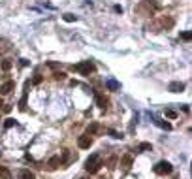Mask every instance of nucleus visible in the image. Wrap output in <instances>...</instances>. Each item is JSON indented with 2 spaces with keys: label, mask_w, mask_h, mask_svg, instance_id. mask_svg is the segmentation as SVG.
<instances>
[{
  "label": "nucleus",
  "mask_w": 192,
  "mask_h": 179,
  "mask_svg": "<svg viewBox=\"0 0 192 179\" xmlns=\"http://www.w3.org/2000/svg\"><path fill=\"white\" fill-rule=\"evenodd\" d=\"M13 87H15V83L13 81H6V83H2V85H0V94H8V93H11V91H13Z\"/></svg>",
  "instance_id": "5"
},
{
  "label": "nucleus",
  "mask_w": 192,
  "mask_h": 179,
  "mask_svg": "<svg viewBox=\"0 0 192 179\" xmlns=\"http://www.w3.org/2000/svg\"><path fill=\"white\" fill-rule=\"evenodd\" d=\"M2 70H4V72L11 70V60H2Z\"/></svg>",
  "instance_id": "20"
},
{
  "label": "nucleus",
  "mask_w": 192,
  "mask_h": 179,
  "mask_svg": "<svg viewBox=\"0 0 192 179\" xmlns=\"http://www.w3.org/2000/svg\"><path fill=\"white\" fill-rule=\"evenodd\" d=\"M19 177H21V179H36V175H34L30 170H21Z\"/></svg>",
  "instance_id": "11"
},
{
  "label": "nucleus",
  "mask_w": 192,
  "mask_h": 179,
  "mask_svg": "<svg viewBox=\"0 0 192 179\" xmlns=\"http://www.w3.org/2000/svg\"><path fill=\"white\" fill-rule=\"evenodd\" d=\"M77 145H79L81 149H89L90 145H92V138H90L89 134H85V136H81V138L77 140Z\"/></svg>",
  "instance_id": "4"
},
{
  "label": "nucleus",
  "mask_w": 192,
  "mask_h": 179,
  "mask_svg": "<svg viewBox=\"0 0 192 179\" xmlns=\"http://www.w3.org/2000/svg\"><path fill=\"white\" fill-rule=\"evenodd\" d=\"M0 179H11L9 170H8V168H4V166H0Z\"/></svg>",
  "instance_id": "12"
},
{
  "label": "nucleus",
  "mask_w": 192,
  "mask_h": 179,
  "mask_svg": "<svg viewBox=\"0 0 192 179\" xmlns=\"http://www.w3.org/2000/svg\"><path fill=\"white\" fill-rule=\"evenodd\" d=\"M62 162H60V156H51L49 159V162H47V166H49V170H56Z\"/></svg>",
  "instance_id": "8"
},
{
  "label": "nucleus",
  "mask_w": 192,
  "mask_h": 179,
  "mask_svg": "<svg viewBox=\"0 0 192 179\" xmlns=\"http://www.w3.org/2000/svg\"><path fill=\"white\" fill-rule=\"evenodd\" d=\"M151 149H153V145H151V143H147V141H145V143H139V145H138V151H139V153L151 151Z\"/></svg>",
  "instance_id": "14"
},
{
  "label": "nucleus",
  "mask_w": 192,
  "mask_h": 179,
  "mask_svg": "<svg viewBox=\"0 0 192 179\" xmlns=\"http://www.w3.org/2000/svg\"><path fill=\"white\" fill-rule=\"evenodd\" d=\"M32 83H34V85H38V83H42V75H36V77H34V79H32Z\"/></svg>",
  "instance_id": "23"
},
{
  "label": "nucleus",
  "mask_w": 192,
  "mask_h": 179,
  "mask_svg": "<svg viewBox=\"0 0 192 179\" xmlns=\"http://www.w3.org/2000/svg\"><path fill=\"white\" fill-rule=\"evenodd\" d=\"M53 75H55V79H64V77H66V74H64V72H55Z\"/></svg>",
  "instance_id": "21"
},
{
  "label": "nucleus",
  "mask_w": 192,
  "mask_h": 179,
  "mask_svg": "<svg viewBox=\"0 0 192 179\" xmlns=\"http://www.w3.org/2000/svg\"><path fill=\"white\" fill-rule=\"evenodd\" d=\"M74 70L79 72L81 75H90V72H94V64H92V60H83V62L75 64Z\"/></svg>",
  "instance_id": "2"
},
{
  "label": "nucleus",
  "mask_w": 192,
  "mask_h": 179,
  "mask_svg": "<svg viewBox=\"0 0 192 179\" xmlns=\"http://www.w3.org/2000/svg\"><path fill=\"white\" fill-rule=\"evenodd\" d=\"M169 91L172 93H183L185 91V83H181V81H173V83H169Z\"/></svg>",
  "instance_id": "6"
},
{
  "label": "nucleus",
  "mask_w": 192,
  "mask_h": 179,
  "mask_svg": "<svg viewBox=\"0 0 192 179\" xmlns=\"http://www.w3.org/2000/svg\"><path fill=\"white\" fill-rule=\"evenodd\" d=\"M192 38V34H190V32H183V34H181V40H185V42H188Z\"/></svg>",
  "instance_id": "22"
},
{
  "label": "nucleus",
  "mask_w": 192,
  "mask_h": 179,
  "mask_svg": "<svg viewBox=\"0 0 192 179\" xmlns=\"http://www.w3.org/2000/svg\"><path fill=\"white\" fill-rule=\"evenodd\" d=\"M2 109H4V113H9V111H11V106H2Z\"/></svg>",
  "instance_id": "24"
},
{
  "label": "nucleus",
  "mask_w": 192,
  "mask_h": 179,
  "mask_svg": "<svg viewBox=\"0 0 192 179\" xmlns=\"http://www.w3.org/2000/svg\"><path fill=\"white\" fill-rule=\"evenodd\" d=\"M107 134H109L111 138H115V140H122V138H124L122 134H121V132H117V130H107Z\"/></svg>",
  "instance_id": "16"
},
{
  "label": "nucleus",
  "mask_w": 192,
  "mask_h": 179,
  "mask_svg": "<svg viewBox=\"0 0 192 179\" xmlns=\"http://www.w3.org/2000/svg\"><path fill=\"white\" fill-rule=\"evenodd\" d=\"M62 19L66 21V23H75V21H77V15H74V13H64Z\"/></svg>",
  "instance_id": "15"
},
{
  "label": "nucleus",
  "mask_w": 192,
  "mask_h": 179,
  "mask_svg": "<svg viewBox=\"0 0 192 179\" xmlns=\"http://www.w3.org/2000/svg\"><path fill=\"white\" fill-rule=\"evenodd\" d=\"M100 168H102V160H100V156H98L96 153L90 155L89 159L85 160V170H87L89 174H96Z\"/></svg>",
  "instance_id": "1"
},
{
  "label": "nucleus",
  "mask_w": 192,
  "mask_h": 179,
  "mask_svg": "<svg viewBox=\"0 0 192 179\" xmlns=\"http://www.w3.org/2000/svg\"><path fill=\"white\" fill-rule=\"evenodd\" d=\"M166 117H168V119H175V117H177V111H173V109H166Z\"/></svg>",
  "instance_id": "19"
},
{
  "label": "nucleus",
  "mask_w": 192,
  "mask_h": 179,
  "mask_svg": "<svg viewBox=\"0 0 192 179\" xmlns=\"http://www.w3.org/2000/svg\"><path fill=\"white\" fill-rule=\"evenodd\" d=\"M96 132H98V125H96V122H92V125L87 126V134H96Z\"/></svg>",
  "instance_id": "17"
},
{
  "label": "nucleus",
  "mask_w": 192,
  "mask_h": 179,
  "mask_svg": "<svg viewBox=\"0 0 192 179\" xmlns=\"http://www.w3.org/2000/svg\"><path fill=\"white\" fill-rule=\"evenodd\" d=\"M96 104H98V108L106 109V108H107V98L102 96V94H96Z\"/></svg>",
  "instance_id": "10"
},
{
  "label": "nucleus",
  "mask_w": 192,
  "mask_h": 179,
  "mask_svg": "<svg viewBox=\"0 0 192 179\" xmlns=\"http://www.w3.org/2000/svg\"><path fill=\"white\" fill-rule=\"evenodd\" d=\"M15 126V119H6L4 121V128H13Z\"/></svg>",
  "instance_id": "18"
},
{
  "label": "nucleus",
  "mask_w": 192,
  "mask_h": 179,
  "mask_svg": "<svg viewBox=\"0 0 192 179\" xmlns=\"http://www.w3.org/2000/svg\"><path fill=\"white\" fill-rule=\"evenodd\" d=\"M4 106V102H2V98H0V108H2Z\"/></svg>",
  "instance_id": "25"
},
{
  "label": "nucleus",
  "mask_w": 192,
  "mask_h": 179,
  "mask_svg": "<svg viewBox=\"0 0 192 179\" xmlns=\"http://www.w3.org/2000/svg\"><path fill=\"white\" fill-rule=\"evenodd\" d=\"M121 168L122 170H130L132 168V155H124L121 159Z\"/></svg>",
  "instance_id": "7"
},
{
  "label": "nucleus",
  "mask_w": 192,
  "mask_h": 179,
  "mask_svg": "<svg viewBox=\"0 0 192 179\" xmlns=\"http://www.w3.org/2000/svg\"><path fill=\"white\" fill-rule=\"evenodd\" d=\"M154 122L160 128H164V130H172V125H169V122H166V121H160V119H154Z\"/></svg>",
  "instance_id": "13"
},
{
  "label": "nucleus",
  "mask_w": 192,
  "mask_h": 179,
  "mask_svg": "<svg viewBox=\"0 0 192 179\" xmlns=\"http://www.w3.org/2000/svg\"><path fill=\"white\" fill-rule=\"evenodd\" d=\"M106 87L109 89V91H119V89H121V83L115 81V79H107V81H106Z\"/></svg>",
  "instance_id": "9"
},
{
  "label": "nucleus",
  "mask_w": 192,
  "mask_h": 179,
  "mask_svg": "<svg viewBox=\"0 0 192 179\" xmlns=\"http://www.w3.org/2000/svg\"><path fill=\"white\" fill-rule=\"evenodd\" d=\"M153 170H154L156 175H168V174H172V172H173V166L169 164L168 160H160V162H158V164L153 168Z\"/></svg>",
  "instance_id": "3"
}]
</instances>
